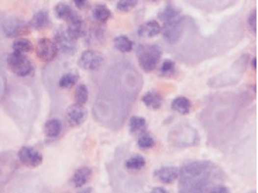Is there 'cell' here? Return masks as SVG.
<instances>
[{
	"label": "cell",
	"mask_w": 258,
	"mask_h": 193,
	"mask_svg": "<svg viewBox=\"0 0 258 193\" xmlns=\"http://www.w3.org/2000/svg\"><path fill=\"white\" fill-rule=\"evenodd\" d=\"M147 127V121L144 117H140V116H134V117H131L130 119V121H129V130H130V133H140V131H144V128Z\"/></svg>",
	"instance_id": "23"
},
{
	"label": "cell",
	"mask_w": 258,
	"mask_h": 193,
	"mask_svg": "<svg viewBox=\"0 0 258 193\" xmlns=\"http://www.w3.org/2000/svg\"><path fill=\"white\" fill-rule=\"evenodd\" d=\"M78 72H75V71L67 72V73H64V75L59 78V80H58V86H59L61 89H71V88H74V86L78 83Z\"/></svg>",
	"instance_id": "20"
},
{
	"label": "cell",
	"mask_w": 258,
	"mask_h": 193,
	"mask_svg": "<svg viewBox=\"0 0 258 193\" xmlns=\"http://www.w3.org/2000/svg\"><path fill=\"white\" fill-rule=\"evenodd\" d=\"M61 131H62V124L59 120L56 119H50L44 125V133L47 138L50 140H55L58 137L61 136Z\"/></svg>",
	"instance_id": "15"
},
{
	"label": "cell",
	"mask_w": 258,
	"mask_h": 193,
	"mask_svg": "<svg viewBox=\"0 0 258 193\" xmlns=\"http://www.w3.org/2000/svg\"><path fill=\"white\" fill-rule=\"evenodd\" d=\"M6 62H7V67L11 69V72L20 78H27L34 72L33 62L22 52L13 51L11 54L7 55Z\"/></svg>",
	"instance_id": "2"
},
{
	"label": "cell",
	"mask_w": 258,
	"mask_h": 193,
	"mask_svg": "<svg viewBox=\"0 0 258 193\" xmlns=\"http://www.w3.org/2000/svg\"><path fill=\"white\" fill-rule=\"evenodd\" d=\"M209 192L227 193V192H230V191H229V188H226V186H223V185H216V186H213V188H209Z\"/></svg>",
	"instance_id": "31"
},
{
	"label": "cell",
	"mask_w": 258,
	"mask_h": 193,
	"mask_svg": "<svg viewBox=\"0 0 258 193\" xmlns=\"http://www.w3.org/2000/svg\"><path fill=\"white\" fill-rule=\"evenodd\" d=\"M248 27L251 30V33H257V10L253 9L250 12V16H248Z\"/></svg>",
	"instance_id": "30"
},
{
	"label": "cell",
	"mask_w": 258,
	"mask_h": 193,
	"mask_svg": "<svg viewBox=\"0 0 258 193\" xmlns=\"http://www.w3.org/2000/svg\"><path fill=\"white\" fill-rule=\"evenodd\" d=\"M137 59L141 69L153 72L161 61V49L155 44H141L137 48Z\"/></svg>",
	"instance_id": "1"
},
{
	"label": "cell",
	"mask_w": 258,
	"mask_h": 193,
	"mask_svg": "<svg viewBox=\"0 0 258 193\" xmlns=\"http://www.w3.org/2000/svg\"><path fill=\"white\" fill-rule=\"evenodd\" d=\"M82 193H89V192H93V189L92 188H83L82 191H80Z\"/></svg>",
	"instance_id": "35"
},
{
	"label": "cell",
	"mask_w": 258,
	"mask_h": 193,
	"mask_svg": "<svg viewBox=\"0 0 258 193\" xmlns=\"http://www.w3.org/2000/svg\"><path fill=\"white\" fill-rule=\"evenodd\" d=\"M77 40H72L67 31H58L55 34V44L58 47V51H61L65 55H74L77 52Z\"/></svg>",
	"instance_id": "9"
},
{
	"label": "cell",
	"mask_w": 258,
	"mask_h": 193,
	"mask_svg": "<svg viewBox=\"0 0 258 193\" xmlns=\"http://www.w3.org/2000/svg\"><path fill=\"white\" fill-rule=\"evenodd\" d=\"M19 159L23 165H26L28 168H37L43 164V154L37 148L26 145V147L20 148Z\"/></svg>",
	"instance_id": "7"
},
{
	"label": "cell",
	"mask_w": 258,
	"mask_h": 193,
	"mask_svg": "<svg viewBox=\"0 0 258 193\" xmlns=\"http://www.w3.org/2000/svg\"><path fill=\"white\" fill-rule=\"evenodd\" d=\"M182 31H183V17L181 14L175 20L164 24V27H161V33L164 34V38L171 44H174L180 40Z\"/></svg>",
	"instance_id": "6"
},
{
	"label": "cell",
	"mask_w": 258,
	"mask_h": 193,
	"mask_svg": "<svg viewBox=\"0 0 258 193\" xmlns=\"http://www.w3.org/2000/svg\"><path fill=\"white\" fill-rule=\"evenodd\" d=\"M138 0H119L117 1V10L120 12H130L137 6Z\"/></svg>",
	"instance_id": "28"
},
{
	"label": "cell",
	"mask_w": 258,
	"mask_h": 193,
	"mask_svg": "<svg viewBox=\"0 0 258 193\" xmlns=\"http://www.w3.org/2000/svg\"><path fill=\"white\" fill-rule=\"evenodd\" d=\"M92 17H93L95 22L104 24L107 20L112 19V10L104 4H96L92 10Z\"/></svg>",
	"instance_id": "14"
},
{
	"label": "cell",
	"mask_w": 258,
	"mask_h": 193,
	"mask_svg": "<svg viewBox=\"0 0 258 193\" xmlns=\"http://www.w3.org/2000/svg\"><path fill=\"white\" fill-rule=\"evenodd\" d=\"M89 99V91H88V86L86 85H79L75 91V103L80 104V106H85L86 102Z\"/></svg>",
	"instance_id": "26"
},
{
	"label": "cell",
	"mask_w": 258,
	"mask_h": 193,
	"mask_svg": "<svg viewBox=\"0 0 258 193\" xmlns=\"http://www.w3.org/2000/svg\"><path fill=\"white\" fill-rule=\"evenodd\" d=\"M151 192H154V193H167V189H165V188H153V189H151Z\"/></svg>",
	"instance_id": "33"
},
{
	"label": "cell",
	"mask_w": 258,
	"mask_h": 193,
	"mask_svg": "<svg viewBox=\"0 0 258 193\" xmlns=\"http://www.w3.org/2000/svg\"><path fill=\"white\" fill-rule=\"evenodd\" d=\"M74 4L78 10H83L88 7V0H74Z\"/></svg>",
	"instance_id": "32"
},
{
	"label": "cell",
	"mask_w": 258,
	"mask_h": 193,
	"mask_svg": "<svg viewBox=\"0 0 258 193\" xmlns=\"http://www.w3.org/2000/svg\"><path fill=\"white\" fill-rule=\"evenodd\" d=\"M154 145H155V140H154V137L148 134V133L141 134L138 137V140H137V147L141 148V149H150Z\"/></svg>",
	"instance_id": "27"
},
{
	"label": "cell",
	"mask_w": 258,
	"mask_h": 193,
	"mask_svg": "<svg viewBox=\"0 0 258 193\" xmlns=\"http://www.w3.org/2000/svg\"><path fill=\"white\" fill-rule=\"evenodd\" d=\"M180 14V9H177V7L172 6V4H167V6L164 7V10H161V12L158 13V19L164 24H167L169 23V22H172V20H175Z\"/></svg>",
	"instance_id": "21"
},
{
	"label": "cell",
	"mask_w": 258,
	"mask_h": 193,
	"mask_svg": "<svg viewBox=\"0 0 258 193\" xmlns=\"http://www.w3.org/2000/svg\"><path fill=\"white\" fill-rule=\"evenodd\" d=\"M103 61H104V57L99 51L88 49V51H83L80 54L78 64L82 69L89 71V72H95V71L101 69V67L103 65Z\"/></svg>",
	"instance_id": "4"
},
{
	"label": "cell",
	"mask_w": 258,
	"mask_h": 193,
	"mask_svg": "<svg viewBox=\"0 0 258 193\" xmlns=\"http://www.w3.org/2000/svg\"><path fill=\"white\" fill-rule=\"evenodd\" d=\"M68 22V28H67V34L72 38V40H78V38H82L83 35L86 34V24L83 22V19L79 16L78 13H74Z\"/></svg>",
	"instance_id": "8"
},
{
	"label": "cell",
	"mask_w": 258,
	"mask_h": 193,
	"mask_svg": "<svg viewBox=\"0 0 258 193\" xmlns=\"http://www.w3.org/2000/svg\"><path fill=\"white\" fill-rule=\"evenodd\" d=\"M35 52H37V57L40 58L41 61L51 62L52 59H55L59 51H58L55 41H52L50 38H41L37 44Z\"/></svg>",
	"instance_id": "5"
},
{
	"label": "cell",
	"mask_w": 258,
	"mask_h": 193,
	"mask_svg": "<svg viewBox=\"0 0 258 193\" xmlns=\"http://www.w3.org/2000/svg\"><path fill=\"white\" fill-rule=\"evenodd\" d=\"M86 109L80 104H72L69 106L67 110V114H65V119H67L68 124L71 127H78L85 120H86Z\"/></svg>",
	"instance_id": "10"
},
{
	"label": "cell",
	"mask_w": 258,
	"mask_h": 193,
	"mask_svg": "<svg viewBox=\"0 0 258 193\" xmlns=\"http://www.w3.org/2000/svg\"><path fill=\"white\" fill-rule=\"evenodd\" d=\"M1 30H3L6 37L16 38V37L30 33V24L23 22L22 19L10 17V19H4L1 22Z\"/></svg>",
	"instance_id": "3"
},
{
	"label": "cell",
	"mask_w": 258,
	"mask_h": 193,
	"mask_svg": "<svg viewBox=\"0 0 258 193\" xmlns=\"http://www.w3.org/2000/svg\"><path fill=\"white\" fill-rule=\"evenodd\" d=\"M161 27L162 25L158 23L157 20H148L138 27L137 34L141 38H153L155 35L161 34Z\"/></svg>",
	"instance_id": "12"
},
{
	"label": "cell",
	"mask_w": 258,
	"mask_h": 193,
	"mask_svg": "<svg viewBox=\"0 0 258 193\" xmlns=\"http://www.w3.org/2000/svg\"><path fill=\"white\" fill-rule=\"evenodd\" d=\"M113 44H114V48H116L117 51H120V52H123V54L131 52L133 48H134L133 40H130L127 35H117V37L114 38Z\"/></svg>",
	"instance_id": "18"
},
{
	"label": "cell",
	"mask_w": 258,
	"mask_h": 193,
	"mask_svg": "<svg viewBox=\"0 0 258 193\" xmlns=\"http://www.w3.org/2000/svg\"><path fill=\"white\" fill-rule=\"evenodd\" d=\"M30 25L34 27V28H37V30H44V28H48V27L51 25V20H50L48 12H47V10H40V12L35 13Z\"/></svg>",
	"instance_id": "17"
},
{
	"label": "cell",
	"mask_w": 258,
	"mask_h": 193,
	"mask_svg": "<svg viewBox=\"0 0 258 193\" xmlns=\"http://www.w3.org/2000/svg\"><path fill=\"white\" fill-rule=\"evenodd\" d=\"M251 68L254 69V71L257 69V58H256V57L251 58Z\"/></svg>",
	"instance_id": "34"
},
{
	"label": "cell",
	"mask_w": 258,
	"mask_h": 193,
	"mask_svg": "<svg viewBox=\"0 0 258 193\" xmlns=\"http://www.w3.org/2000/svg\"><path fill=\"white\" fill-rule=\"evenodd\" d=\"M74 13L75 12L71 9V6L67 4V3H58L54 7V14L56 16V19H59V20H65L67 22Z\"/></svg>",
	"instance_id": "22"
},
{
	"label": "cell",
	"mask_w": 258,
	"mask_h": 193,
	"mask_svg": "<svg viewBox=\"0 0 258 193\" xmlns=\"http://www.w3.org/2000/svg\"><path fill=\"white\" fill-rule=\"evenodd\" d=\"M154 176H155L161 183L167 185V183H172V182H175V179H178V176H180V169L175 168V167H161V168L155 169Z\"/></svg>",
	"instance_id": "11"
},
{
	"label": "cell",
	"mask_w": 258,
	"mask_h": 193,
	"mask_svg": "<svg viewBox=\"0 0 258 193\" xmlns=\"http://www.w3.org/2000/svg\"><path fill=\"white\" fill-rule=\"evenodd\" d=\"M34 49L33 44L28 41V40H24V38H19L13 43V51L16 52H22V54H26V52H31Z\"/></svg>",
	"instance_id": "25"
},
{
	"label": "cell",
	"mask_w": 258,
	"mask_h": 193,
	"mask_svg": "<svg viewBox=\"0 0 258 193\" xmlns=\"http://www.w3.org/2000/svg\"><path fill=\"white\" fill-rule=\"evenodd\" d=\"M171 107H172V110H175L177 113L185 116V114H188L192 110V102L188 97L178 96V97H175V99L172 100Z\"/></svg>",
	"instance_id": "16"
},
{
	"label": "cell",
	"mask_w": 258,
	"mask_h": 193,
	"mask_svg": "<svg viewBox=\"0 0 258 193\" xmlns=\"http://www.w3.org/2000/svg\"><path fill=\"white\" fill-rule=\"evenodd\" d=\"M174 71H175V64H174V61H171V59H165V61L162 62L161 68H159L161 75H164V76H169V75H172V72H174Z\"/></svg>",
	"instance_id": "29"
},
{
	"label": "cell",
	"mask_w": 258,
	"mask_h": 193,
	"mask_svg": "<svg viewBox=\"0 0 258 193\" xmlns=\"http://www.w3.org/2000/svg\"><path fill=\"white\" fill-rule=\"evenodd\" d=\"M124 165H126L127 169L138 170L146 167V158L141 157V155H133V157L126 159V164H124Z\"/></svg>",
	"instance_id": "24"
},
{
	"label": "cell",
	"mask_w": 258,
	"mask_h": 193,
	"mask_svg": "<svg viewBox=\"0 0 258 193\" xmlns=\"http://www.w3.org/2000/svg\"><path fill=\"white\" fill-rule=\"evenodd\" d=\"M90 175H92V169H90L89 167H80V168L75 170V173L72 176V185L75 188L85 186L90 179Z\"/></svg>",
	"instance_id": "13"
},
{
	"label": "cell",
	"mask_w": 258,
	"mask_h": 193,
	"mask_svg": "<svg viewBox=\"0 0 258 193\" xmlns=\"http://www.w3.org/2000/svg\"><path fill=\"white\" fill-rule=\"evenodd\" d=\"M155 1H157V0H155Z\"/></svg>",
	"instance_id": "36"
},
{
	"label": "cell",
	"mask_w": 258,
	"mask_h": 193,
	"mask_svg": "<svg viewBox=\"0 0 258 193\" xmlns=\"http://www.w3.org/2000/svg\"><path fill=\"white\" fill-rule=\"evenodd\" d=\"M143 103L151 110H158L162 106V97L157 92H147L143 96Z\"/></svg>",
	"instance_id": "19"
}]
</instances>
